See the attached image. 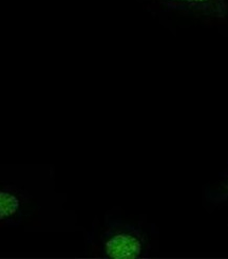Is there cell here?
I'll return each mask as SVG.
<instances>
[{
    "label": "cell",
    "instance_id": "obj_1",
    "mask_svg": "<svg viewBox=\"0 0 228 259\" xmlns=\"http://www.w3.org/2000/svg\"><path fill=\"white\" fill-rule=\"evenodd\" d=\"M148 248L146 234L128 225L112 226L100 238L101 254L108 259H139L145 256Z\"/></svg>",
    "mask_w": 228,
    "mask_h": 259
},
{
    "label": "cell",
    "instance_id": "obj_4",
    "mask_svg": "<svg viewBox=\"0 0 228 259\" xmlns=\"http://www.w3.org/2000/svg\"><path fill=\"white\" fill-rule=\"evenodd\" d=\"M207 199L214 204L228 201V176L217 186L211 188L206 195Z\"/></svg>",
    "mask_w": 228,
    "mask_h": 259
},
{
    "label": "cell",
    "instance_id": "obj_2",
    "mask_svg": "<svg viewBox=\"0 0 228 259\" xmlns=\"http://www.w3.org/2000/svg\"><path fill=\"white\" fill-rule=\"evenodd\" d=\"M176 13L204 20L228 18V0H159Z\"/></svg>",
    "mask_w": 228,
    "mask_h": 259
},
{
    "label": "cell",
    "instance_id": "obj_3",
    "mask_svg": "<svg viewBox=\"0 0 228 259\" xmlns=\"http://www.w3.org/2000/svg\"><path fill=\"white\" fill-rule=\"evenodd\" d=\"M31 211V203L21 193L0 188V222L21 218Z\"/></svg>",
    "mask_w": 228,
    "mask_h": 259
}]
</instances>
